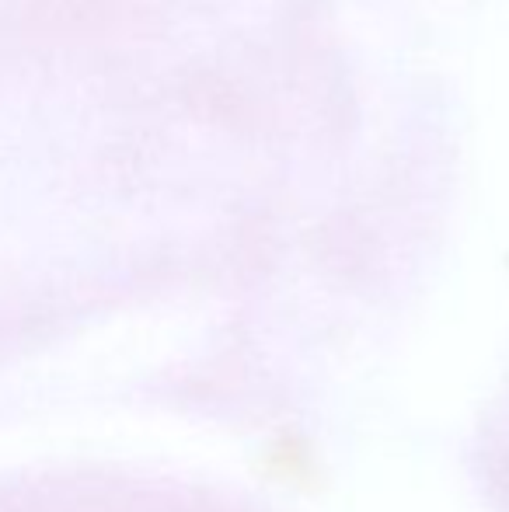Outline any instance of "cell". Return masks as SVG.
Listing matches in <instances>:
<instances>
[{
	"instance_id": "6da1fadb",
	"label": "cell",
	"mask_w": 509,
	"mask_h": 512,
	"mask_svg": "<svg viewBox=\"0 0 509 512\" xmlns=\"http://www.w3.org/2000/svg\"><path fill=\"white\" fill-rule=\"evenodd\" d=\"M492 481H496V488L503 492V499L509 506V422H506V429L499 432L496 446H492Z\"/></svg>"
}]
</instances>
